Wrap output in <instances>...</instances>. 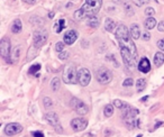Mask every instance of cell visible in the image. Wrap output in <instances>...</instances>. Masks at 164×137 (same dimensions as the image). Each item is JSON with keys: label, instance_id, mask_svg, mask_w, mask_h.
Here are the masks:
<instances>
[{"label": "cell", "instance_id": "cell-33", "mask_svg": "<svg viewBox=\"0 0 164 137\" xmlns=\"http://www.w3.org/2000/svg\"><path fill=\"white\" fill-rule=\"evenodd\" d=\"M142 38H143V41H150V39H151L150 33H148V31H144V34L142 35Z\"/></svg>", "mask_w": 164, "mask_h": 137}, {"label": "cell", "instance_id": "cell-21", "mask_svg": "<svg viewBox=\"0 0 164 137\" xmlns=\"http://www.w3.org/2000/svg\"><path fill=\"white\" fill-rule=\"evenodd\" d=\"M55 31L56 33H61V31H63V28L65 27V20L64 19H59L56 21L55 24Z\"/></svg>", "mask_w": 164, "mask_h": 137}, {"label": "cell", "instance_id": "cell-4", "mask_svg": "<svg viewBox=\"0 0 164 137\" xmlns=\"http://www.w3.org/2000/svg\"><path fill=\"white\" fill-rule=\"evenodd\" d=\"M96 79L97 81L101 84H108L112 80V73L111 71L107 67H99L96 72Z\"/></svg>", "mask_w": 164, "mask_h": 137}, {"label": "cell", "instance_id": "cell-2", "mask_svg": "<svg viewBox=\"0 0 164 137\" xmlns=\"http://www.w3.org/2000/svg\"><path fill=\"white\" fill-rule=\"evenodd\" d=\"M101 6H102V0H85L81 9L74 12V17L80 20L96 16L101 9Z\"/></svg>", "mask_w": 164, "mask_h": 137}, {"label": "cell", "instance_id": "cell-6", "mask_svg": "<svg viewBox=\"0 0 164 137\" xmlns=\"http://www.w3.org/2000/svg\"><path fill=\"white\" fill-rule=\"evenodd\" d=\"M48 31L46 29H37L34 33V46L40 48L47 42Z\"/></svg>", "mask_w": 164, "mask_h": 137}, {"label": "cell", "instance_id": "cell-29", "mask_svg": "<svg viewBox=\"0 0 164 137\" xmlns=\"http://www.w3.org/2000/svg\"><path fill=\"white\" fill-rule=\"evenodd\" d=\"M145 14H146V16L147 17H153L154 16V14H155V10H154V8L152 7H148L145 9Z\"/></svg>", "mask_w": 164, "mask_h": 137}, {"label": "cell", "instance_id": "cell-31", "mask_svg": "<svg viewBox=\"0 0 164 137\" xmlns=\"http://www.w3.org/2000/svg\"><path fill=\"white\" fill-rule=\"evenodd\" d=\"M70 56V54H69L68 51H63L62 53H60L59 54V57H60V60H66Z\"/></svg>", "mask_w": 164, "mask_h": 137}, {"label": "cell", "instance_id": "cell-14", "mask_svg": "<svg viewBox=\"0 0 164 137\" xmlns=\"http://www.w3.org/2000/svg\"><path fill=\"white\" fill-rule=\"evenodd\" d=\"M129 34L133 39H138L140 37V29L137 24H133L129 28Z\"/></svg>", "mask_w": 164, "mask_h": 137}, {"label": "cell", "instance_id": "cell-17", "mask_svg": "<svg viewBox=\"0 0 164 137\" xmlns=\"http://www.w3.org/2000/svg\"><path fill=\"white\" fill-rule=\"evenodd\" d=\"M23 29V25H21V20L20 19H15L11 25V31L15 34H19Z\"/></svg>", "mask_w": 164, "mask_h": 137}, {"label": "cell", "instance_id": "cell-22", "mask_svg": "<svg viewBox=\"0 0 164 137\" xmlns=\"http://www.w3.org/2000/svg\"><path fill=\"white\" fill-rule=\"evenodd\" d=\"M60 86H61V80L59 78H54L52 80V82H51V88H52L53 91H57L60 89Z\"/></svg>", "mask_w": 164, "mask_h": 137}, {"label": "cell", "instance_id": "cell-12", "mask_svg": "<svg viewBox=\"0 0 164 137\" xmlns=\"http://www.w3.org/2000/svg\"><path fill=\"white\" fill-rule=\"evenodd\" d=\"M76 39H78V31L74 29H70L64 34L63 42L65 43V45H72Z\"/></svg>", "mask_w": 164, "mask_h": 137}, {"label": "cell", "instance_id": "cell-5", "mask_svg": "<svg viewBox=\"0 0 164 137\" xmlns=\"http://www.w3.org/2000/svg\"><path fill=\"white\" fill-rule=\"evenodd\" d=\"M76 81L82 86H87L91 81V73L88 69L81 67L76 71Z\"/></svg>", "mask_w": 164, "mask_h": 137}, {"label": "cell", "instance_id": "cell-8", "mask_svg": "<svg viewBox=\"0 0 164 137\" xmlns=\"http://www.w3.org/2000/svg\"><path fill=\"white\" fill-rule=\"evenodd\" d=\"M0 53L6 61H8V63H12L10 60V41L7 37H4L0 41Z\"/></svg>", "mask_w": 164, "mask_h": 137}, {"label": "cell", "instance_id": "cell-3", "mask_svg": "<svg viewBox=\"0 0 164 137\" xmlns=\"http://www.w3.org/2000/svg\"><path fill=\"white\" fill-rule=\"evenodd\" d=\"M63 82L66 84H71V83H76V67L73 64H66L63 70Z\"/></svg>", "mask_w": 164, "mask_h": 137}, {"label": "cell", "instance_id": "cell-36", "mask_svg": "<svg viewBox=\"0 0 164 137\" xmlns=\"http://www.w3.org/2000/svg\"><path fill=\"white\" fill-rule=\"evenodd\" d=\"M25 1H26V2H28V4H35V2H36V0H25Z\"/></svg>", "mask_w": 164, "mask_h": 137}, {"label": "cell", "instance_id": "cell-35", "mask_svg": "<svg viewBox=\"0 0 164 137\" xmlns=\"http://www.w3.org/2000/svg\"><path fill=\"white\" fill-rule=\"evenodd\" d=\"M33 136L34 137H44V134L42 132H34L33 133Z\"/></svg>", "mask_w": 164, "mask_h": 137}, {"label": "cell", "instance_id": "cell-16", "mask_svg": "<svg viewBox=\"0 0 164 137\" xmlns=\"http://www.w3.org/2000/svg\"><path fill=\"white\" fill-rule=\"evenodd\" d=\"M156 26V19L154 17H147L144 21V27L147 29V31H151Z\"/></svg>", "mask_w": 164, "mask_h": 137}, {"label": "cell", "instance_id": "cell-13", "mask_svg": "<svg viewBox=\"0 0 164 137\" xmlns=\"http://www.w3.org/2000/svg\"><path fill=\"white\" fill-rule=\"evenodd\" d=\"M137 69L142 73H148L151 71V63H150L147 57H142L140 59V61L138 62V65H137Z\"/></svg>", "mask_w": 164, "mask_h": 137}, {"label": "cell", "instance_id": "cell-26", "mask_svg": "<svg viewBox=\"0 0 164 137\" xmlns=\"http://www.w3.org/2000/svg\"><path fill=\"white\" fill-rule=\"evenodd\" d=\"M132 1L136 5V6H138V7H142V6H144V5L148 4L151 0H132Z\"/></svg>", "mask_w": 164, "mask_h": 137}, {"label": "cell", "instance_id": "cell-11", "mask_svg": "<svg viewBox=\"0 0 164 137\" xmlns=\"http://www.w3.org/2000/svg\"><path fill=\"white\" fill-rule=\"evenodd\" d=\"M88 122L84 118H74L71 122V127L74 132H82L87 128Z\"/></svg>", "mask_w": 164, "mask_h": 137}, {"label": "cell", "instance_id": "cell-32", "mask_svg": "<svg viewBox=\"0 0 164 137\" xmlns=\"http://www.w3.org/2000/svg\"><path fill=\"white\" fill-rule=\"evenodd\" d=\"M157 47H159V48H160L161 51L162 52H164V38H162V39H159V41H157Z\"/></svg>", "mask_w": 164, "mask_h": 137}, {"label": "cell", "instance_id": "cell-23", "mask_svg": "<svg viewBox=\"0 0 164 137\" xmlns=\"http://www.w3.org/2000/svg\"><path fill=\"white\" fill-rule=\"evenodd\" d=\"M104 115L106 117H111L112 115H114V106H111V105H107V106L105 107Z\"/></svg>", "mask_w": 164, "mask_h": 137}, {"label": "cell", "instance_id": "cell-19", "mask_svg": "<svg viewBox=\"0 0 164 137\" xmlns=\"http://www.w3.org/2000/svg\"><path fill=\"white\" fill-rule=\"evenodd\" d=\"M99 23H100V20H99V18L98 17H96V16H92V17H89L88 19H87V24H88L90 27L92 28H96L99 26Z\"/></svg>", "mask_w": 164, "mask_h": 137}, {"label": "cell", "instance_id": "cell-1", "mask_svg": "<svg viewBox=\"0 0 164 137\" xmlns=\"http://www.w3.org/2000/svg\"><path fill=\"white\" fill-rule=\"evenodd\" d=\"M116 39L119 44L120 54L125 63V67L128 69H134L137 61V50L134 44V39L130 37L129 31L125 25H118L115 33Z\"/></svg>", "mask_w": 164, "mask_h": 137}, {"label": "cell", "instance_id": "cell-15", "mask_svg": "<svg viewBox=\"0 0 164 137\" xmlns=\"http://www.w3.org/2000/svg\"><path fill=\"white\" fill-rule=\"evenodd\" d=\"M163 63H164V53L157 52V53L154 55V64H155V67H162Z\"/></svg>", "mask_w": 164, "mask_h": 137}, {"label": "cell", "instance_id": "cell-18", "mask_svg": "<svg viewBox=\"0 0 164 137\" xmlns=\"http://www.w3.org/2000/svg\"><path fill=\"white\" fill-rule=\"evenodd\" d=\"M117 27H118V26H117L116 23L112 19H110V18H107V19H106V21H105V28H106L107 31H114Z\"/></svg>", "mask_w": 164, "mask_h": 137}, {"label": "cell", "instance_id": "cell-9", "mask_svg": "<svg viewBox=\"0 0 164 137\" xmlns=\"http://www.w3.org/2000/svg\"><path fill=\"white\" fill-rule=\"evenodd\" d=\"M70 106L76 110V114L81 115V116L88 114V111H89L88 106H87L84 102H82L81 100H79V99H76V98H73L72 100L70 101Z\"/></svg>", "mask_w": 164, "mask_h": 137}, {"label": "cell", "instance_id": "cell-34", "mask_svg": "<svg viewBox=\"0 0 164 137\" xmlns=\"http://www.w3.org/2000/svg\"><path fill=\"white\" fill-rule=\"evenodd\" d=\"M157 29L160 31H164V20H162L160 24H159V26H157Z\"/></svg>", "mask_w": 164, "mask_h": 137}, {"label": "cell", "instance_id": "cell-25", "mask_svg": "<svg viewBox=\"0 0 164 137\" xmlns=\"http://www.w3.org/2000/svg\"><path fill=\"white\" fill-rule=\"evenodd\" d=\"M64 46H65L64 42H57L55 45V51L59 52V53H62L64 51Z\"/></svg>", "mask_w": 164, "mask_h": 137}, {"label": "cell", "instance_id": "cell-7", "mask_svg": "<svg viewBox=\"0 0 164 137\" xmlns=\"http://www.w3.org/2000/svg\"><path fill=\"white\" fill-rule=\"evenodd\" d=\"M45 119L47 120V122L52 127H54V129L57 133H63V127L61 125L60 119H59V117H57V115L55 113H47L45 115Z\"/></svg>", "mask_w": 164, "mask_h": 137}, {"label": "cell", "instance_id": "cell-20", "mask_svg": "<svg viewBox=\"0 0 164 137\" xmlns=\"http://www.w3.org/2000/svg\"><path fill=\"white\" fill-rule=\"evenodd\" d=\"M145 86H146V80L145 79H138L136 81V89L138 92L144 90Z\"/></svg>", "mask_w": 164, "mask_h": 137}, {"label": "cell", "instance_id": "cell-10", "mask_svg": "<svg viewBox=\"0 0 164 137\" xmlns=\"http://www.w3.org/2000/svg\"><path fill=\"white\" fill-rule=\"evenodd\" d=\"M21 130H23V126L18 122H11L5 127V134L8 136H15L17 134L21 133Z\"/></svg>", "mask_w": 164, "mask_h": 137}, {"label": "cell", "instance_id": "cell-30", "mask_svg": "<svg viewBox=\"0 0 164 137\" xmlns=\"http://www.w3.org/2000/svg\"><path fill=\"white\" fill-rule=\"evenodd\" d=\"M133 84H134V80H133L132 78L126 79L124 82H123V86H132Z\"/></svg>", "mask_w": 164, "mask_h": 137}, {"label": "cell", "instance_id": "cell-27", "mask_svg": "<svg viewBox=\"0 0 164 137\" xmlns=\"http://www.w3.org/2000/svg\"><path fill=\"white\" fill-rule=\"evenodd\" d=\"M125 102H123L121 100H118V99H116V100H114V106L117 107V108H119V109H123L125 107Z\"/></svg>", "mask_w": 164, "mask_h": 137}, {"label": "cell", "instance_id": "cell-28", "mask_svg": "<svg viewBox=\"0 0 164 137\" xmlns=\"http://www.w3.org/2000/svg\"><path fill=\"white\" fill-rule=\"evenodd\" d=\"M43 102H44L45 108H51V107L53 106L52 100H51V98H48V97H45L44 100H43Z\"/></svg>", "mask_w": 164, "mask_h": 137}, {"label": "cell", "instance_id": "cell-24", "mask_svg": "<svg viewBox=\"0 0 164 137\" xmlns=\"http://www.w3.org/2000/svg\"><path fill=\"white\" fill-rule=\"evenodd\" d=\"M40 70V64H34L29 67V73L31 74H36L37 72Z\"/></svg>", "mask_w": 164, "mask_h": 137}]
</instances>
